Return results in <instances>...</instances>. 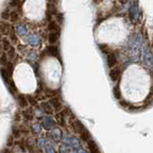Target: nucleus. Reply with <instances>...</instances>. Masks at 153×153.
<instances>
[{"mask_svg": "<svg viewBox=\"0 0 153 153\" xmlns=\"http://www.w3.org/2000/svg\"><path fill=\"white\" fill-rule=\"evenodd\" d=\"M23 9L28 19L41 20L45 13V0H27Z\"/></svg>", "mask_w": 153, "mask_h": 153, "instance_id": "f257e3e1", "label": "nucleus"}, {"mask_svg": "<svg viewBox=\"0 0 153 153\" xmlns=\"http://www.w3.org/2000/svg\"><path fill=\"white\" fill-rule=\"evenodd\" d=\"M142 61H143L144 65L149 70H153V56L151 54L149 48L146 45H145L143 48Z\"/></svg>", "mask_w": 153, "mask_h": 153, "instance_id": "f03ea898", "label": "nucleus"}, {"mask_svg": "<svg viewBox=\"0 0 153 153\" xmlns=\"http://www.w3.org/2000/svg\"><path fill=\"white\" fill-rule=\"evenodd\" d=\"M141 44H142V38L139 34H135L132 37H131L128 41V48L131 50H135L139 48Z\"/></svg>", "mask_w": 153, "mask_h": 153, "instance_id": "7ed1b4c3", "label": "nucleus"}, {"mask_svg": "<svg viewBox=\"0 0 153 153\" xmlns=\"http://www.w3.org/2000/svg\"><path fill=\"white\" fill-rule=\"evenodd\" d=\"M120 75H121V71L118 68L113 69L110 72V76H111V79H113L114 81H116L117 79H118L120 78Z\"/></svg>", "mask_w": 153, "mask_h": 153, "instance_id": "20e7f679", "label": "nucleus"}, {"mask_svg": "<svg viewBox=\"0 0 153 153\" xmlns=\"http://www.w3.org/2000/svg\"><path fill=\"white\" fill-rule=\"evenodd\" d=\"M107 60H108V64L110 67H113L114 64H115V57L114 55L113 54V53H110V54H108V57H107Z\"/></svg>", "mask_w": 153, "mask_h": 153, "instance_id": "39448f33", "label": "nucleus"}, {"mask_svg": "<svg viewBox=\"0 0 153 153\" xmlns=\"http://www.w3.org/2000/svg\"><path fill=\"white\" fill-rule=\"evenodd\" d=\"M131 13L132 18H134V19H136V18H137L138 10H137V7H136L135 5L131 6Z\"/></svg>", "mask_w": 153, "mask_h": 153, "instance_id": "423d86ee", "label": "nucleus"}]
</instances>
